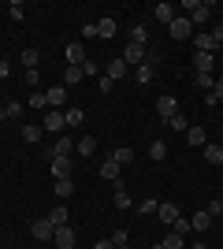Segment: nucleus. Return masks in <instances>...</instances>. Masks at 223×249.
I'll return each mask as SVG.
<instances>
[{
    "mask_svg": "<svg viewBox=\"0 0 223 249\" xmlns=\"http://www.w3.org/2000/svg\"><path fill=\"white\" fill-rule=\"evenodd\" d=\"M182 8L190 11V15H186V19H190V26H201V22L212 19V4H197V0H186Z\"/></svg>",
    "mask_w": 223,
    "mask_h": 249,
    "instance_id": "obj_1",
    "label": "nucleus"
},
{
    "mask_svg": "<svg viewBox=\"0 0 223 249\" xmlns=\"http://www.w3.org/2000/svg\"><path fill=\"white\" fill-rule=\"evenodd\" d=\"M168 30H171V37H175V41H186V37L193 34V26H190V19H186V15H175Z\"/></svg>",
    "mask_w": 223,
    "mask_h": 249,
    "instance_id": "obj_2",
    "label": "nucleus"
},
{
    "mask_svg": "<svg viewBox=\"0 0 223 249\" xmlns=\"http://www.w3.org/2000/svg\"><path fill=\"white\" fill-rule=\"evenodd\" d=\"M30 234H34L37 242H52V234H56L52 219H34V223H30Z\"/></svg>",
    "mask_w": 223,
    "mask_h": 249,
    "instance_id": "obj_3",
    "label": "nucleus"
},
{
    "mask_svg": "<svg viewBox=\"0 0 223 249\" xmlns=\"http://www.w3.org/2000/svg\"><path fill=\"white\" fill-rule=\"evenodd\" d=\"M175 112H179V101H175V97H171V93H164V97H160V101H156V115H160V119H164V123H168V119H171V115H175Z\"/></svg>",
    "mask_w": 223,
    "mask_h": 249,
    "instance_id": "obj_4",
    "label": "nucleus"
},
{
    "mask_svg": "<svg viewBox=\"0 0 223 249\" xmlns=\"http://www.w3.org/2000/svg\"><path fill=\"white\" fill-rule=\"evenodd\" d=\"M123 60H127V67H141V60H145V45L127 41V49H123Z\"/></svg>",
    "mask_w": 223,
    "mask_h": 249,
    "instance_id": "obj_5",
    "label": "nucleus"
},
{
    "mask_svg": "<svg viewBox=\"0 0 223 249\" xmlns=\"http://www.w3.org/2000/svg\"><path fill=\"white\" fill-rule=\"evenodd\" d=\"M156 216H160V223H175V219H179V205H175V201H160V208H156Z\"/></svg>",
    "mask_w": 223,
    "mask_h": 249,
    "instance_id": "obj_6",
    "label": "nucleus"
},
{
    "mask_svg": "<svg viewBox=\"0 0 223 249\" xmlns=\"http://www.w3.org/2000/svg\"><path fill=\"white\" fill-rule=\"evenodd\" d=\"M52 242H56V249H74V231H71V223H67V227H56Z\"/></svg>",
    "mask_w": 223,
    "mask_h": 249,
    "instance_id": "obj_7",
    "label": "nucleus"
},
{
    "mask_svg": "<svg viewBox=\"0 0 223 249\" xmlns=\"http://www.w3.org/2000/svg\"><path fill=\"white\" fill-rule=\"evenodd\" d=\"M41 130H67V123H64V112L49 108V112H45V123H41Z\"/></svg>",
    "mask_w": 223,
    "mask_h": 249,
    "instance_id": "obj_8",
    "label": "nucleus"
},
{
    "mask_svg": "<svg viewBox=\"0 0 223 249\" xmlns=\"http://www.w3.org/2000/svg\"><path fill=\"white\" fill-rule=\"evenodd\" d=\"M86 60H89V56H86V49H82L78 41H71V45H67V67H82Z\"/></svg>",
    "mask_w": 223,
    "mask_h": 249,
    "instance_id": "obj_9",
    "label": "nucleus"
},
{
    "mask_svg": "<svg viewBox=\"0 0 223 249\" xmlns=\"http://www.w3.org/2000/svg\"><path fill=\"white\" fill-rule=\"evenodd\" d=\"M193 67H197V74H212L216 71V56H212V52H197Z\"/></svg>",
    "mask_w": 223,
    "mask_h": 249,
    "instance_id": "obj_10",
    "label": "nucleus"
},
{
    "mask_svg": "<svg viewBox=\"0 0 223 249\" xmlns=\"http://www.w3.org/2000/svg\"><path fill=\"white\" fill-rule=\"evenodd\" d=\"M52 160V178H71V160L67 156H49Z\"/></svg>",
    "mask_w": 223,
    "mask_h": 249,
    "instance_id": "obj_11",
    "label": "nucleus"
},
{
    "mask_svg": "<svg viewBox=\"0 0 223 249\" xmlns=\"http://www.w3.org/2000/svg\"><path fill=\"white\" fill-rule=\"evenodd\" d=\"M64 104H67V86H52V89H49V108L60 112Z\"/></svg>",
    "mask_w": 223,
    "mask_h": 249,
    "instance_id": "obj_12",
    "label": "nucleus"
},
{
    "mask_svg": "<svg viewBox=\"0 0 223 249\" xmlns=\"http://www.w3.org/2000/svg\"><path fill=\"white\" fill-rule=\"evenodd\" d=\"M71 153H74V142H71L67 134H60V138H56V145H52V153H49V156H71Z\"/></svg>",
    "mask_w": 223,
    "mask_h": 249,
    "instance_id": "obj_13",
    "label": "nucleus"
},
{
    "mask_svg": "<svg viewBox=\"0 0 223 249\" xmlns=\"http://www.w3.org/2000/svg\"><path fill=\"white\" fill-rule=\"evenodd\" d=\"M193 45H197V52H212V56L220 52V45L212 41V34H197V37H193Z\"/></svg>",
    "mask_w": 223,
    "mask_h": 249,
    "instance_id": "obj_14",
    "label": "nucleus"
},
{
    "mask_svg": "<svg viewBox=\"0 0 223 249\" xmlns=\"http://www.w3.org/2000/svg\"><path fill=\"white\" fill-rule=\"evenodd\" d=\"M93 149H97V138H89V134H82L74 142V153L78 156H93Z\"/></svg>",
    "mask_w": 223,
    "mask_h": 249,
    "instance_id": "obj_15",
    "label": "nucleus"
},
{
    "mask_svg": "<svg viewBox=\"0 0 223 249\" xmlns=\"http://www.w3.org/2000/svg\"><path fill=\"white\" fill-rule=\"evenodd\" d=\"M127 71H130V67H127V60H123V56L108 63V78H112V82H119V78H123V74H127Z\"/></svg>",
    "mask_w": 223,
    "mask_h": 249,
    "instance_id": "obj_16",
    "label": "nucleus"
},
{
    "mask_svg": "<svg viewBox=\"0 0 223 249\" xmlns=\"http://www.w3.org/2000/svg\"><path fill=\"white\" fill-rule=\"evenodd\" d=\"M49 219H52V227H67V223H71V212H67V205H56Z\"/></svg>",
    "mask_w": 223,
    "mask_h": 249,
    "instance_id": "obj_17",
    "label": "nucleus"
},
{
    "mask_svg": "<svg viewBox=\"0 0 223 249\" xmlns=\"http://www.w3.org/2000/svg\"><path fill=\"white\" fill-rule=\"evenodd\" d=\"M153 15H156V22L171 26V19H175V8H171V4H156V8H153Z\"/></svg>",
    "mask_w": 223,
    "mask_h": 249,
    "instance_id": "obj_18",
    "label": "nucleus"
},
{
    "mask_svg": "<svg viewBox=\"0 0 223 249\" xmlns=\"http://www.w3.org/2000/svg\"><path fill=\"white\" fill-rule=\"evenodd\" d=\"M190 227H193V231H197V234H205V231L212 227V216H208V212H197V216H193V219H190Z\"/></svg>",
    "mask_w": 223,
    "mask_h": 249,
    "instance_id": "obj_19",
    "label": "nucleus"
},
{
    "mask_svg": "<svg viewBox=\"0 0 223 249\" xmlns=\"http://www.w3.org/2000/svg\"><path fill=\"white\" fill-rule=\"evenodd\" d=\"M116 30H119L116 19H101L97 22V37H116Z\"/></svg>",
    "mask_w": 223,
    "mask_h": 249,
    "instance_id": "obj_20",
    "label": "nucleus"
},
{
    "mask_svg": "<svg viewBox=\"0 0 223 249\" xmlns=\"http://www.w3.org/2000/svg\"><path fill=\"white\" fill-rule=\"evenodd\" d=\"M52 194H56V197H71V194H74V182H71V178H56Z\"/></svg>",
    "mask_w": 223,
    "mask_h": 249,
    "instance_id": "obj_21",
    "label": "nucleus"
},
{
    "mask_svg": "<svg viewBox=\"0 0 223 249\" xmlns=\"http://www.w3.org/2000/svg\"><path fill=\"white\" fill-rule=\"evenodd\" d=\"M119 171H123V167H119L116 160H112V156H108L104 164H101V175H104V178H112V182H116V178H119Z\"/></svg>",
    "mask_w": 223,
    "mask_h": 249,
    "instance_id": "obj_22",
    "label": "nucleus"
},
{
    "mask_svg": "<svg viewBox=\"0 0 223 249\" xmlns=\"http://www.w3.org/2000/svg\"><path fill=\"white\" fill-rule=\"evenodd\" d=\"M186 142H190L193 149H205V130L201 126H190V130H186Z\"/></svg>",
    "mask_w": 223,
    "mask_h": 249,
    "instance_id": "obj_23",
    "label": "nucleus"
},
{
    "mask_svg": "<svg viewBox=\"0 0 223 249\" xmlns=\"http://www.w3.org/2000/svg\"><path fill=\"white\" fill-rule=\"evenodd\" d=\"M134 78H138V86H149V82H153V63H141V67H134Z\"/></svg>",
    "mask_w": 223,
    "mask_h": 249,
    "instance_id": "obj_24",
    "label": "nucleus"
},
{
    "mask_svg": "<svg viewBox=\"0 0 223 249\" xmlns=\"http://www.w3.org/2000/svg\"><path fill=\"white\" fill-rule=\"evenodd\" d=\"M182 242H186V238H182V234H175V231H168V238L160 242L156 249H182Z\"/></svg>",
    "mask_w": 223,
    "mask_h": 249,
    "instance_id": "obj_25",
    "label": "nucleus"
},
{
    "mask_svg": "<svg viewBox=\"0 0 223 249\" xmlns=\"http://www.w3.org/2000/svg\"><path fill=\"white\" fill-rule=\"evenodd\" d=\"M112 160H116V164H119V167H123V164H130V160H134V149H130V145H123V149H116V153H112Z\"/></svg>",
    "mask_w": 223,
    "mask_h": 249,
    "instance_id": "obj_26",
    "label": "nucleus"
},
{
    "mask_svg": "<svg viewBox=\"0 0 223 249\" xmlns=\"http://www.w3.org/2000/svg\"><path fill=\"white\" fill-rule=\"evenodd\" d=\"M205 160L220 167V164H223V149H220V145H205Z\"/></svg>",
    "mask_w": 223,
    "mask_h": 249,
    "instance_id": "obj_27",
    "label": "nucleus"
},
{
    "mask_svg": "<svg viewBox=\"0 0 223 249\" xmlns=\"http://www.w3.org/2000/svg\"><path fill=\"white\" fill-rule=\"evenodd\" d=\"M82 78H86L82 67H67V71H64V86H74V82H82Z\"/></svg>",
    "mask_w": 223,
    "mask_h": 249,
    "instance_id": "obj_28",
    "label": "nucleus"
},
{
    "mask_svg": "<svg viewBox=\"0 0 223 249\" xmlns=\"http://www.w3.org/2000/svg\"><path fill=\"white\" fill-rule=\"evenodd\" d=\"M22 142H30V145H37V142H41V126H22Z\"/></svg>",
    "mask_w": 223,
    "mask_h": 249,
    "instance_id": "obj_29",
    "label": "nucleus"
},
{
    "mask_svg": "<svg viewBox=\"0 0 223 249\" xmlns=\"http://www.w3.org/2000/svg\"><path fill=\"white\" fill-rule=\"evenodd\" d=\"M168 126H171V130H190V119H186L182 112H175V115L168 119Z\"/></svg>",
    "mask_w": 223,
    "mask_h": 249,
    "instance_id": "obj_30",
    "label": "nucleus"
},
{
    "mask_svg": "<svg viewBox=\"0 0 223 249\" xmlns=\"http://www.w3.org/2000/svg\"><path fill=\"white\" fill-rule=\"evenodd\" d=\"M149 160H168V145H164V142H153V145H149Z\"/></svg>",
    "mask_w": 223,
    "mask_h": 249,
    "instance_id": "obj_31",
    "label": "nucleus"
},
{
    "mask_svg": "<svg viewBox=\"0 0 223 249\" xmlns=\"http://www.w3.org/2000/svg\"><path fill=\"white\" fill-rule=\"evenodd\" d=\"M19 112H22V104H19V101H8L4 108H0V119H15Z\"/></svg>",
    "mask_w": 223,
    "mask_h": 249,
    "instance_id": "obj_32",
    "label": "nucleus"
},
{
    "mask_svg": "<svg viewBox=\"0 0 223 249\" xmlns=\"http://www.w3.org/2000/svg\"><path fill=\"white\" fill-rule=\"evenodd\" d=\"M37 60H41V52H37V49H22V63H26L30 71L37 67Z\"/></svg>",
    "mask_w": 223,
    "mask_h": 249,
    "instance_id": "obj_33",
    "label": "nucleus"
},
{
    "mask_svg": "<svg viewBox=\"0 0 223 249\" xmlns=\"http://www.w3.org/2000/svg\"><path fill=\"white\" fill-rule=\"evenodd\" d=\"M64 123L67 126H78V123H82V108H67V112H64Z\"/></svg>",
    "mask_w": 223,
    "mask_h": 249,
    "instance_id": "obj_34",
    "label": "nucleus"
},
{
    "mask_svg": "<svg viewBox=\"0 0 223 249\" xmlns=\"http://www.w3.org/2000/svg\"><path fill=\"white\" fill-rule=\"evenodd\" d=\"M171 231H175V234H182V238H186V234H190L193 227H190V219H182V216H179V219H175V223H171Z\"/></svg>",
    "mask_w": 223,
    "mask_h": 249,
    "instance_id": "obj_35",
    "label": "nucleus"
},
{
    "mask_svg": "<svg viewBox=\"0 0 223 249\" xmlns=\"http://www.w3.org/2000/svg\"><path fill=\"white\" fill-rule=\"evenodd\" d=\"M156 208H160V201L149 197V201H141V205H138V212H141V216H156Z\"/></svg>",
    "mask_w": 223,
    "mask_h": 249,
    "instance_id": "obj_36",
    "label": "nucleus"
},
{
    "mask_svg": "<svg viewBox=\"0 0 223 249\" xmlns=\"http://www.w3.org/2000/svg\"><path fill=\"white\" fill-rule=\"evenodd\" d=\"M130 41H134V45H145L149 41V30H145V26H134V30H130Z\"/></svg>",
    "mask_w": 223,
    "mask_h": 249,
    "instance_id": "obj_37",
    "label": "nucleus"
},
{
    "mask_svg": "<svg viewBox=\"0 0 223 249\" xmlns=\"http://www.w3.org/2000/svg\"><path fill=\"white\" fill-rule=\"evenodd\" d=\"M30 104H34V108H49V93L34 89V93H30Z\"/></svg>",
    "mask_w": 223,
    "mask_h": 249,
    "instance_id": "obj_38",
    "label": "nucleus"
},
{
    "mask_svg": "<svg viewBox=\"0 0 223 249\" xmlns=\"http://www.w3.org/2000/svg\"><path fill=\"white\" fill-rule=\"evenodd\" d=\"M197 86H201L205 93H212V86H216V78H212V74H197Z\"/></svg>",
    "mask_w": 223,
    "mask_h": 249,
    "instance_id": "obj_39",
    "label": "nucleus"
},
{
    "mask_svg": "<svg viewBox=\"0 0 223 249\" xmlns=\"http://www.w3.org/2000/svg\"><path fill=\"white\" fill-rule=\"evenodd\" d=\"M208 216H212V219H216V216H223V201H220V197L208 201Z\"/></svg>",
    "mask_w": 223,
    "mask_h": 249,
    "instance_id": "obj_40",
    "label": "nucleus"
},
{
    "mask_svg": "<svg viewBox=\"0 0 223 249\" xmlns=\"http://www.w3.org/2000/svg\"><path fill=\"white\" fill-rule=\"evenodd\" d=\"M112 246H127V231H123V227H119L116 234H112Z\"/></svg>",
    "mask_w": 223,
    "mask_h": 249,
    "instance_id": "obj_41",
    "label": "nucleus"
},
{
    "mask_svg": "<svg viewBox=\"0 0 223 249\" xmlns=\"http://www.w3.org/2000/svg\"><path fill=\"white\" fill-rule=\"evenodd\" d=\"M8 15H11V19H15V22L22 19V4H19V0H15V4H11V8H8Z\"/></svg>",
    "mask_w": 223,
    "mask_h": 249,
    "instance_id": "obj_42",
    "label": "nucleus"
},
{
    "mask_svg": "<svg viewBox=\"0 0 223 249\" xmlns=\"http://www.w3.org/2000/svg\"><path fill=\"white\" fill-rule=\"evenodd\" d=\"M212 41L223 45V22H216V26H212Z\"/></svg>",
    "mask_w": 223,
    "mask_h": 249,
    "instance_id": "obj_43",
    "label": "nucleus"
},
{
    "mask_svg": "<svg viewBox=\"0 0 223 249\" xmlns=\"http://www.w3.org/2000/svg\"><path fill=\"white\" fill-rule=\"evenodd\" d=\"M212 97H216V104L223 101V78H216V86H212Z\"/></svg>",
    "mask_w": 223,
    "mask_h": 249,
    "instance_id": "obj_44",
    "label": "nucleus"
},
{
    "mask_svg": "<svg viewBox=\"0 0 223 249\" xmlns=\"http://www.w3.org/2000/svg\"><path fill=\"white\" fill-rule=\"evenodd\" d=\"M8 74H11V63L4 60V56H0V78H8Z\"/></svg>",
    "mask_w": 223,
    "mask_h": 249,
    "instance_id": "obj_45",
    "label": "nucleus"
},
{
    "mask_svg": "<svg viewBox=\"0 0 223 249\" xmlns=\"http://www.w3.org/2000/svg\"><path fill=\"white\" fill-rule=\"evenodd\" d=\"M93 249H116V246H112V238H101V242H97Z\"/></svg>",
    "mask_w": 223,
    "mask_h": 249,
    "instance_id": "obj_46",
    "label": "nucleus"
},
{
    "mask_svg": "<svg viewBox=\"0 0 223 249\" xmlns=\"http://www.w3.org/2000/svg\"><path fill=\"white\" fill-rule=\"evenodd\" d=\"M116 249H130V246H116Z\"/></svg>",
    "mask_w": 223,
    "mask_h": 249,
    "instance_id": "obj_47",
    "label": "nucleus"
},
{
    "mask_svg": "<svg viewBox=\"0 0 223 249\" xmlns=\"http://www.w3.org/2000/svg\"><path fill=\"white\" fill-rule=\"evenodd\" d=\"M0 101H4V97H0Z\"/></svg>",
    "mask_w": 223,
    "mask_h": 249,
    "instance_id": "obj_48",
    "label": "nucleus"
}]
</instances>
